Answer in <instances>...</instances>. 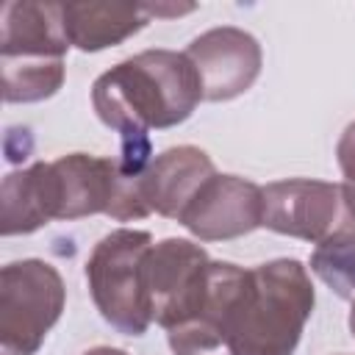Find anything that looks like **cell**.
Masks as SVG:
<instances>
[{
    "instance_id": "cell-10",
    "label": "cell",
    "mask_w": 355,
    "mask_h": 355,
    "mask_svg": "<svg viewBox=\"0 0 355 355\" xmlns=\"http://www.w3.org/2000/svg\"><path fill=\"white\" fill-rule=\"evenodd\" d=\"M211 158L197 147H172L161 153L141 175L139 191L147 211H158L161 216L178 219L197 197V191L214 178Z\"/></svg>"
},
{
    "instance_id": "cell-6",
    "label": "cell",
    "mask_w": 355,
    "mask_h": 355,
    "mask_svg": "<svg viewBox=\"0 0 355 355\" xmlns=\"http://www.w3.org/2000/svg\"><path fill=\"white\" fill-rule=\"evenodd\" d=\"M208 269L205 250L186 239H166L150 247L141 269L150 319L166 330L197 319L208 294Z\"/></svg>"
},
{
    "instance_id": "cell-8",
    "label": "cell",
    "mask_w": 355,
    "mask_h": 355,
    "mask_svg": "<svg viewBox=\"0 0 355 355\" xmlns=\"http://www.w3.org/2000/svg\"><path fill=\"white\" fill-rule=\"evenodd\" d=\"M261 191H263V219H261L263 227L305 241L327 239L333 219L338 214L341 186L294 178V180L269 183Z\"/></svg>"
},
{
    "instance_id": "cell-2",
    "label": "cell",
    "mask_w": 355,
    "mask_h": 355,
    "mask_svg": "<svg viewBox=\"0 0 355 355\" xmlns=\"http://www.w3.org/2000/svg\"><path fill=\"white\" fill-rule=\"evenodd\" d=\"M202 100L194 64L169 50L139 53L97 78L92 103L97 116L122 133L125 144L147 141L150 128L183 122Z\"/></svg>"
},
{
    "instance_id": "cell-1",
    "label": "cell",
    "mask_w": 355,
    "mask_h": 355,
    "mask_svg": "<svg viewBox=\"0 0 355 355\" xmlns=\"http://www.w3.org/2000/svg\"><path fill=\"white\" fill-rule=\"evenodd\" d=\"M311 308L313 286L300 261L211 263L200 316L166 336L175 355H294Z\"/></svg>"
},
{
    "instance_id": "cell-13",
    "label": "cell",
    "mask_w": 355,
    "mask_h": 355,
    "mask_svg": "<svg viewBox=\"0 0 355 355\" xmlns=\"http://www.w3.org/2000/svg\"><path fill=\"white\" fill-rule=\"evenodd\" d=\"M311 269L338 294H355V230L341 227L333 236L322 239L311 255Z\"/></svg>"
},
{
    "instance_id": "cell-12",
    "label": "cell",
    "mask_w": 355,
    "mask_h": 355,
    "mask_svg": "<svg viewBox=\"0 0 355 355\" xmlns=\"http://www.w3.org/2000/svg\"><path fill=\"white\" fill-rule=\"evenodd\" d=\"M53 219L50 164H33L11 172L0 189V230L3 236L33 233Z\"/></svg>"
},
{
    "instance_id": "cell-7",
    "label": "cell",
    "mask_w": 355,
    "mask_h": 355,
    "mask_svg": "<svg viewBox=\"0 0 355 355\" xmlns=\"http://www.w3.org/2000/svg\"><path fill=\"white\" fill-rule=\"evenodd\" d=\"M263 219V191L236 175H214L183 211L180 222L200 239H236Z\"/></svg>"
},
{
    "instance_id": "cell-5",
    "label": "cell",
    "mask_w": 355,
    "mask_h": 355,
    "mask_svg": "<svg viewBox=\"0 0 355 355\" xmlns=\"http://www.w3.org/2000/svg\"><path fill=\"white\" fill-rule=\"evenodd\" d=\"M64 311L61 275L44 261H14L0 275V344L6 355H33Z\"/></svg>"
},
{
    "instance_id": "cell-3",
    "label": "cell",
    "mask_w": 355,
    "mask_h": 355,
    "mask_svg": "<svg viewBox=\"0 0 355 355\" xmlns=\"http://www.w3.org/2000/svg\"><path fill=\"white\" fill-rule=\"evenodd\" d=\"M64 11L53 3L3 6V97L36 103L58 92L64 80Z\"/></svg>"
},
{
    "instance_id": "cell-9",
    "label": "cell",
    "mask_w": 355,
    "mask_h": 355,
    "mask_svg": "<svg viewBox=\"0 0 355 355\" xmlns=\"http://www.w3.org/2000/svg\"><path fill=\"white\" fill-rule=\"evenodd\" d=\"M194 64L202 100H230L252 86L261 69V50L255 39L236 28H216L194 39L186 50Z\"/></svg>"
},
{
    "instance_id": "cell-15",
    "label": "cell",
    "mask_w": 355,
    "mask_h": 355,
    "mask_svg": "<svg viewBox=\"0 0 355 355\" xmlns=\"http://www.w3.org/2000/svg\"><path fill=\"white\" fill-rule=\"evenodd\" d=\"M349 330H352V336H355V302H352V311H349Z\"/></svg>"
},
{
    "instance_id": "cell-14",
    "label": "cell",
    "mask_w": 355,
    "mask_h": 355,
    "mask_svg": "<svg viewBox=\"0 0 355 355\" xmlns=\"http://www.w3.org/2000/svg\"><path fill=\"white\" fill-rule=\"evenodd\" d=\"M338 166L344 172V183H341V200L349 211V216L355 219V122L347 125L341 141H338Z\"/></svg>"
},
{
    "instance_id": "cell-4",
    "label": "cell",
    "mask_w": 355,
    "mask_h": 355,
    "mask_svg": "<svg viewBox=\"0 0 355 355\" xmlns=\"http://www.w3.org/2000/svg\"><path fill=\"white\" fill-rule=\"evenodd\" d=\"M150 247L147 230L122 227L108 233L86 261V280L97 311L125 336H141L153 322L141 277Z\"/></svg>"
},
{
    "instance_id": "cell-11",
    "label": "cell",
    "mask_w": 355,
    "mask_h": 355,
    "mask_svg": "<svg viewBox=\"0 0 355 355\" xmlns=\"http://www.w3.org/2000/svg\"><path fill=\"white\" fill-rule=\"evenodd\" d=\"M64 11V33L69 44L80 50H103L136 33L153 11V6L128 3H69Z\"/></svg>"
}]
</instances>
